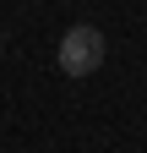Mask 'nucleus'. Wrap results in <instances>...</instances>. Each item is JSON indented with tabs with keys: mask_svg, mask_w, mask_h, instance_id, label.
Here are the masks:
<instances>
[{
	"mask_svg": "<svg viewBox=\"0 0 147 153\" xmlns=\"http://www.w3.org/2000/svg\"><path fill=\"white\" fill-rule=\"evenodd\" d=\"M54 66H60L65 76H93V71L104 66V33L87 27V22L65 27L60 44H54Z\"/></svg>",
	"mask_w": 147,
	"mask_h": 153,
	"instance_id": "1",
	"label": "nucleus"
}]
</instances>
